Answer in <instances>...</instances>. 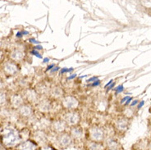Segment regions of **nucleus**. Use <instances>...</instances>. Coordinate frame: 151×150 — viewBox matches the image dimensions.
<instances>
[{
  "instance_id": "1",
  "label": "nucleus",
  "mask_w": 151,
  "mask_h": 150,
  "mask_svg": "<svg viewBox=\"0 0 151 150\" xmlns=\"http://www.w3.org/2000/svg\"><path fill=\"white\" fill-rule=\"evenodd\" d=\"M19 140L20 137L18 134L14 131H9L4 135V143L8 146L14 145L19 142Z\"/></svg>"
},
{
  "instance_id": "2",
  "label": "nucleus",
  "mask_w": 151,
  "mask_h": 150,
  "mask_svg": "<svg viewBox=\"0 0 151 150\" xmlns=\"http://www.w3.org/2000/svg\"><path fill=\"white\" fill-rule=\"evenodd\" d=\"M91 135L94 142H99L104 139V132L99 128H93L91 131Z\"/></svg>"
},
{
  "instance_id": "3",
  "label": "nucleus",
  "mask_w": 151,
  "mask_h": 150,
  "mask_svg": "<svg viewBox=\"0 0 151 150\" xmlns=\"http://www.w3.org/2000/svg\"><path fill=\"white\" fill-rule=\"evenodd\" d=\"M63 104L65 107H67L68 108H73L77 106V101L76 99L72 97H67L64 99Z\"/></svg>"
},
{
  "instance_id": "4",
  "label": "nucleus",
  "mask_w": 151,
  "mask_h": 150,
  "mask_svg": "<svg viewBox=\"0 0 151 150\" xmlns=\"http://www.w3.org/2000/svg\"><path fill=\"white\" fill-rule=\"evenodd\" d=\"M58 140H59V143H60L61 145L63 147H68L72 144V139L67 135H61Z\"/></svg>"
},
{
  "instance_id": "5",
  "label": "nucleus",
  "mask_w": 151,
  "mask_h": 150,
  "mask_svg": "<svg viewBox=\"0 0 151 150\" xmlns=\"http://www.w3.org/2000/svg\"><path fill=\"white\" fill-rule=\"evenodd\" d=\"M79 121V116L76 113H70L67 116V121L70 125H75Z\"/></svg>"
},
{
  "instance_id": "6",
  "label": "nucleus",
  "mask_w": 151,
  "mask_h": 150,
  "mask_svg": "<svg viewBox=\"0 0 151 150\" xmlns=\"http://www.w3.org/2000/svg\"><path fill=\"white\" fill-rule=\"evenodd\" d=\"M117 127L120 130V131H125L127 130V126H128V122L126 119H119L117 121V123H116Z\"/></svg>"
},
{
  "instance_id": "7",
  "label": "nucleus",
  "mask_w": 151,
  "mask_h": 150,
  "mask_svg": "<svg viewBox=\"0 0 151 150\" xmlns=\"http://www.w3.org/2000/svg\"><path fill=\"white\" fill-rule=\"evenodd\" d=\"M21 150H35V145L30 141H27L23 143L20 148Z\"/></svg>"
},
{
  "instance_id": "8",
  "label": "nucleus",
  "mask_w": 151,
  "mask_h": 150,
  "mask_svg": "<svg viewBox=\"0 0 151 150\" xmlns=\"http://www.w3.org/2000/svg\"><path fill=\"white\" fill-rule=\"evenodd\" d=\"M5 70L9 74H13L17 71V67L12 63H8L5 66Z\"/></svg>"
},
{
  "instance_id": "9",
  "label": "nucleus",
  "mask_w": 151,
  "mask_h": 150,
  "mask_svg": "<svg viewBox=\"0 0 151 150\" xmlns=\"http://www.w3.org/2000/svg\"><path fill=\"white\" fill-rule=\"evenodd\" d=\"M88 148L90 150H102V146L98 142H91L89 144Z\"/></svg>"
},
{
  "instance_id": "10",
  "label": "nucleus",
  "mask_w": 151,
  "mask_h": 150,
  "mask_svg": "<svg viewBox=\"0 0 151 150\" xmlns=\"http://www.w3.org/2000/svg\"><path fill=\"white\" fill-rule=\"evenodd\" d=\"M72 134L76 139H79V138H81L82 136V131L81 129H79V128H75V129L72 130Z\"/></svg>"
},
{
  "instance_id": "11",
  "label": "nucleus",
  "mask_w": 151,
  "mask_h": 150,
  "mask_svg": "<svg viewBox=\"0 0 151 150\" xmlns=\"http://www.w3.org/2000/svg\"><path fill=\"white\" fill-rule=\"evenodd\" d=\"M24 56V53H22L21 51H16L14 53L12 54V57L15 60H20L22 58V57Z\"/></svg>"
},
{
  "instance_id": "12",
  "label": "nucleus",
  "mask_w": 151,
  "mask_h": 150,
  "mask_svg": "<svg viewBox=\"0 0 151 150\" xmlns=\"http://www.w3.org/2000/svg\"><path fill=\"white\" fill-rule=\"evenodd\" d=\"M54 128L57 131H63L64 130V124L63 123L62 121H58L54 124Z\"/></svg>"
},
{
  "instance_id": "13",
  "label": "nucleus",
  "mask_w": 151,
  "mask_h": 150,
  "mask_svg": "<svg viewBox=\"0 0 151 150\" xmlns=\"http://www.w3.org/2000/svg\"><path fill=\"white\" fill-rule=\"evenodd\" d=\"M12 103H13L14 106H16V107H18V106L22 103V99H21V98L19 97V96H14V97L12 98Z\"/></svg>"
},
{
  "instance_id": "14",
  "label": "nucleus",
  "mask_w": 151,
  "mask_h": 150,
  "mask_svg": "<svg viewBox=\"0 0 151 150\" xmlns=\"http://www.w3.org/2000/svg\"><path fill=\"white\" fill-rule=\"evenodd\" d=\"M30 108L29 107H23L21 109V113H22L23 115H25V116H28V115H30Z\"/></svg>"
},
{
  "instance_id": "15",
  "label": "nucleus",
  "mask_w": 151,
  "mask_h": 150,
  "mask_svg": "<svg viewBox=\"0 0 151 150\" xmlns=\"http://www.w3.org/2000/svg\"><path fill=\"white\" fill-rule=\"evenodd\" d=\"M5 101V97L3 94H0V105H2Z\"/></svg>"
},
{
  "instance_id": "16",
  "label": "nucleus",
  "mask_w": 151,
  "mask_h": 150,
  "mask_svg": "<svg viewBox=\"0 0 151 150\" xmlns=\"http://www.w3.org/2000/svg\"><path fill=\"white\" fill-rule=\"evenodd\" d=\"M73 71V68H71V69H68V68H63L62 71H61V73H65V72H70V71Z\"/></svg>"
},
{
  "instance_id": "17",
  "label": "nucleus",
  "mask_w": 151,
  "mask_h": 150,
  "mask_svg": "<svg viewBox=\"0 0 151 150\" xmlns=\"http://www.w3.org/2000/svg\"><path fill=\"white\" fill-rule=\"evenodd\" d=\"M31 53H32V54H34L35 56L38 57L39 58H41V57H42L40 56V53H38L37 51H35V50H33V51L31 52Z\"/></svg>"
},
{
  "instance_id": "18",
  "label": "nucleus",
  "mask_w": 151,
  "mask_h": 150,
  "mask_svg": "<svg viewBox=\"0 0 151 150\" xmlns=\"http://www.w3.org/2000/svg\"><path fill=\"white\" fill-rule=\"evenodd\" d=\"M122 90H123V86H122V85H120V86H118L117 89H116V92H117V93H120Z\"/></svg>"
},
{
  "instance_id": "19",
  "label": "nucleus",
  "mask_w": 151,
  "mask_h": 150,
  "mask_svg": "<svg viewBox=\"0 0 151 150\" xmlns=\"http://www.w3.org/2000/svg\"><path fill=\"white\" fill-rule=\"evenodd\" d=\"M125 114H126L127 116H131L132 115V112L130 110V109H128V110H127V111L125 112Z\"/></svg>"
},
{
  "instance_id": "20",
  "label": "nucleus",
  "mask_w": 151,
  "mask_h": 150,
  "mask_svg": "<svg viewBox=\"0 0 151 150\" xmlns=\"http://www.w3.org/2000/svg\"><path fill=\"white\" fill-rule=\"evenodd\" d=\"M95 80H97V77H96V76H94V77H91V79L87 80V82H91V81Z\"/></svg>"
},
{
  "instance_id": "21",
  "label": "nucleus",
  "mask_w": 151,
  "mask_h": 150,
  "mask_svg": "<svg viewBox=\"0 0 151 150\" xmlns=\"http://www.w3.org/2000/svg\"><path fill=\"white\" fill-rule=\"evenodd\" d=\"M99 84H100V81H99V80H97L96 82H94V84H92V86H98Z\"/></svg>"
},
{
  "instance_id": "22",
  "label": "nucleus",
  "mask_w": 151,
  "mask_h": 150,
  "mask_svg": "<svg viewBox=\"0 0 151 150\" xmlns=\"http://www.w3.org/2000/svg\"><path fill=\"white\" fill-rule=\"evenodd\" d=\"M30 41L31 42V43H33V44H39V43H40V42L37 41V40H35L34 39H30Z\"/></svg>"
},
{
  "instance_id": "23",
  "label": "nucleus",
  "mask_w": 151,
  "mask_h": 150,
  "mask_svg": "<svg viewBox=\"0 0 151 150\" xmlns=\"http://www.w3.org/2000/svg\"><path fill=\"white\" fill-rule=\"evenodd\" d=\"M137 103H138V100H135V101L132 102V104H131V105H132V106H135V105H136Z\"/></svg>"
},
{
  "instance_id": "24",
  "label": "nucleus",
  "mask_w": 151,
  "mask_h": 150,
  "mask_svg": "<svg viewBox=\"0 0 151 150\" xmlns=\"http://www.w3.org/2000/svg\"><path fill=\"white\" fill-rule=\"evenodd\" d=\"M128 98H129L128 96H127V97L123 98H122V103H124V102L126 101V100H127V99H128Z\"/></svg>"
},
{
  "instance_id": "25",
  "label": "nucleus",
  "mask_w": 151,
  "mask_h": 150,
  "mask_svg": "<svg viewBox=\"0 0 151 150\" xmlns=\"http://www.w3.org/2000/svg\"><path fill=\"white\" fill-rule=\"evenodd\" d=\"M76 76V74H74V75H71V76H69V77H68V80H72V79H73V78H75Z\"/></svg>"
},
{
  "instance_id": "26",
  "label": "nucleus",
  "mask_w": 151,
  "mask_h": 150,
  "mask_svg": "<svg viewBox=\"0 0 151 150\" xmlns=\"http://www.w3.org/2000/svg\"><path fill=\"white\" fill-rule=\"evenodd\" d=\"M42 150H54L52 148H49V147H47V148H44Z\"/></svg>"
},
{
  "instance_id": "27",
  "label": "nucleus",
  "mask_w": 151,
  "mask_h": 150,
  "mask_svg": "<svg viewBox=\"0 0 151 150\" xmlns=\"http://www.w3.org/2000/svg\"><path fill=\"white\" fill-rule=\"evenodd\" d=\"M144 103H145V102H144V101L141 102V103H140V105L138 106V108H141V107H142V106L144 105Z\"/></svg>"
},
{
  "instance_id": "28",
  "label": "nucleus",
  "mask_w": 151,
  "mask_h": 150,
  "mask_svg": "<svg viewBox=\"0 0 151 150\" xmlns=\"http://www.w3.org/2000/svg\"><path fill=\"white\" fill-rule=\"evenodd\" d=\"M112 83H113V80H110L109 82L108 83V84H107V85H105V88H107V87L109 86V85H111Z\"/></svg>"
},
{
  "instance_id": "29",
  "label": "nucleus",
  "mask_w": 151,
  "mask_h": 150,
  "mask_svg": "<svg viewBox=\"0 0 151 150\" xmlns=\"http://www.w3.org/2000/svg\"><path fill=\"white\" fill-rule=\"evenodd\" d=\"M132 98H131V97L129 98L128 99H127V103H126V104H128L129 103H130V102H131V100H132Z\"/></svg>"
},
{
  "instance_id": "30",
  "label": "nucleus",
  "mask_w": 151,
  "mask_h": 150,
  "mask_svg": "<svg viewBox=\"0 0 151 150\" xmlns=\"http://www.w3.org/2000/svg\"><path fill=\"white\" fill-rule=\"evenodd\" d=\"M52 67H53V64H52V65H50V66H49V67H48V70H51V69H52Z\"/></svg>"
},
{
  "instance_id": "31",
  "label": "nucleus",
  "mask_w": 151,
  "mask_h": 150,
  "mask_svg": "<svg viewBox=\"0 0 151 150\" xmlns=\"http://www.w3.org/2000/svg\"><path fill=\"white\" fill-rule=\"evenodd\" d=\"M148 149H149V150H151V141L149 144V145H148Z\"/></svg>"
},
{
  "instance_id": "32",
  "label": "nucleus",
  "mask_w": 151,
  "mask_h": 150,
  "mask_svg": "<svg viewBox=\"0 0 151 150\" xmlns=\"http://www.w3.org/2000/svg\"><path fill=\"white\" fill-rule=\"evenodd\" d=\"M35 49H42V47L41 46H36L35 48Z\"/></svg>"
},
{
  "instance_id": "33",
  "label": "nucleus",
  "mask_w": 151,
  "mask_h": 150,
  "mask_svg": "<svg viewBox=\"0 0 151 150\" xmlns=\"http://www.w3.org/2000/svg\"><path fill=\"white\" fill-rule=\"evenodd\" d=\"M49 59L48 58V57H46V58H45V59H44V62H49Z\"/></svg>"
},
{
  "instance_id": "34",
  "label": "nucleus",
  "mask_w": 151,
  "mask_h": 150,
  "mask_svg": "<svg viewBox=\"0 0 151 150\" xmlns=\"http://www.w3.org/2000/svg\"><path fill=\"white\" fill-rule=\"evenodd\" d=\"M22 33H20V32H19V33L17 34V37H21V36H22Z\"/></svg>"
},
{
  "instance_id": "35",
  "label": "nucleus",
  "mask_w": 151,
  "mask_h": 150,
  "mask_svg": "<svg viewBox=\"0 0 151 150\" xmlns=\"http://www.w3.org/2000/svg\"><path fill=\"white\" fill-rule=\"evenodd\" d=\"M29 34V33H28L27 31H23L22 32V34Z\"/></svg>"
},
{
  "instance_id": "36",
  "label": "nucleus",
  "mask_w": 151,
  "mask_h": 150,
  "mask_svg": "<svg viewBox=\"0 0 151 150\" xmlns=\"http://www.w3.org/2000/svg\"><path fill=\"white\" fill-rule=\"evenodd\" d=\"M58 67H55L53 70V71H58Z\"/></svg>"
},
{
  "instance_id": "37",
  "label": "nucleus",
  "mask_w": 151,
  "mask_h": 150,
  "mask_svg": "<svg viewBox=\"0 0 151 150\" xmlns=\"http://www.w3.org/2000/svg\"><path fill=\"white\" fill-rule=\"evenodd\" d=\"M109 150H120L118 149H109Z\"/></svg>"
},
{
  "instance_id": "38",
  "label": "nucleus",
  "mask_w": 151,
  "mask_h": 150,
  "mask_svg": "<svg viewBox=\"0 0 151 150\" xmlns=\"http://www.w3.org/2000/svg\"><path fill=\"white\" fill-rule=\"evenodd\" d=\"M113 85H114V84H113V85H111V86H110L109 88V90H110V89H112V88H113Z\"/></svg>"
}]
</instances>
